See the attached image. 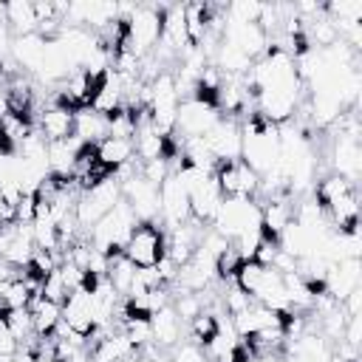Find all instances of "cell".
<instances>
[{
  "instance_id": "30bf717a",
  "label": "cell",
  "mask_w": 362,
  "mask_h": 362,
  "mask_svg": "<svg viewBox=\"0 0 362 362\" xmlns=\"http://www.w3.org/2000/svg\"><path fill=\"white\" fill-rule=\"evenodd\" d=\"M215 161H235L240 158V124L238 119H218L215 127L204 136Z\"/></svg>"
},
{
  "instance_id": "3957f363",
  "label": "cell",
  "mask_w": 362,
  "mask_h": 362,
  "mask_svg": "<svg viewBox=\"0 0 362 362\" xmlns=\"http://www.w3.org/2000/svg\"><path fill=\"white\" fill-rule=\"evenodd\" d=\"M119 201H122V184L113 181V175H110L107 181H102V184H96V187L79 192L76 206H74V215H76L82 232H90L93 223H99Z\"/></svg>"
},
{
  "instance_id": "d6a6232c",
  "label": "cell",
  "mask_w": 362,
  "mask_h": 362,
  "mask_svg": "<svg viewBox=\"0 0 362 362\" xmlns=\"http://www.w3.org/2000/svg\"><path fill=\"white\" fill-rule=\"evenodd\" d=\"M17 339H14V334L8 331V325H6V320H3V311H0V354H6V356H14L17 354Z\"/></svg>"
},
{
  "instance_id": "52a82bcc",
  "label": "cell",
  "mask_w": 362,
  "mask_h": 362,
  "mask_svg": "<svg viewBox=\"0 0 362 362\" xmlns=\"http://www.w3.org/2000/svg\"><path fill=\"white\" fill-rule=\"evenodd\" d=\"M221 119L218 107L209 105V102H201V99H184L178 102V122H175V133L181 139H201L206 136L215 122Z\"/></svg>"
},
{
  "instance_id": "ba28073f",
  "label": "cell",
  "mask_w": 362,
  "mask_h": 362,
  "mask_svg": "<svg viewBox=\"0 0 362 362\" xmlns=\"http://www.w3.org/2000/svg\"><path fill=\"white\" fill-rule=\"evenodd\" d=\"M158 201H161V209H158V223H164L167 229H175L181 226L184 221H189V195L187 189L178 184L175 175H167L158 187Z\"/></svg>"
},
{
  "instance_id": "6da1fadb",
  "label": "cell",
  "mask_w": 362,
  "mask_h": 362,
  "mask_svg": "<svg viewBox=\"0 0 362 362\" xmlns=\"http://www.w3.org/2000/svg\"><path fill=\"white\" fill-rule=\"evenodd\" d=\"M161 23H164V8H158V6H136L133 14L124 20L127 37H124L122 48L133 51L139 59L153 54V48L161 40Z\"/></svg>"
},
{
  "instance_id": "5b68a950",
  "label": "cell",
  "mask_w": 362,
  "mask_h": 362,
  "mask_svg": "<svg viewBox=\"0 0 362 362\" xmlns=\"http://www.w3.org/2000/svg\"><path fill=\"white\" fill-rule=\"evenodd\" d=\"M212 178L223 198H255L257 187H260V175L243 158L218 161L212 170Z\"/></svg>"
},
{
  "instance_id": "4316f807",
  "label": "cell",
  "mask_w": 362,
  "mask_h": 362,
  "mask_svg": "<svg viewBox=\"0 0 362 362\" xmlns=\"http://www.w3.org/2000/svg\"><path fill=\"white\" fill-rule=\"evenodd\" d=\"M260 8H263V3H257V0H235V3L226 6V20L240 23V25H246V23H257Z\"/></svg>"
},
{
  "instance_id": "9a60e30c",
  "label": "cell",
  "mask_w": 362,
  "mask_h": 362,
  "mask_svg": "<svg viewBox=\"0 0 362 362\" xmlns=\"http://www.w3.org/2000/svg\"><path fill=\"white\" fill-rule=\"evenodd\" d=\"M37 130L45 141H62V139L74 136V110H68L62 105L45 107L37 119Z\"/></svg>"
},
{
  "instance_id": "4dcf8cb0",
  "label": "cell",
  "mask_w": 362,
  "mask_h": 362,
  "mask_svg": "<svg viewBox=\"0 0 362 362\" xmlns=\"http://www.w3.org/2000/svg\"><path fill=\"white\" fill-rule=\"evenodd\" d=\"M345 345L351 348H359L362 345V314L359 317H348L345 325H342V337H339Z\"/></svg>"
},
{
  "instance_id": "277c9868",
  "label": "cell",
  "mask_w": 362,
  "mask_h": 362,
  "mask_svg": "<svg viewBox=\"0 0 362 362\" xmlns=\"http://www.w3.org/2000/svg\"><path fill=\"white\" fill-rule=\"evenodd\" d=\"M212 229L218 235H223L229 243L246 229H260V201H255V198H223L221 209L212 221Z\"/></svg>"
},
{
  "instance_id": "e575fe53",
  "label": "cell",
  "mask_w": 362,
  "mask_h": 362,
  "mask_svg": "<svg viewBox=\"0 0 362 362\" xmlns=\"http://www.w3.org/2000/svg\"><path fill=\"white\" fill-rule=\"evenodd\" d=\"M328 362H348V359H342L339 354H334V351H331V356H328Z\"/></svg>"
},
{
  "instance_id": "ac0fdd59",
  "label": "cell",
  "mask_w": 362,
  "mask_h": 362,
  "mask_svg": "<svg viewBox=\"0 0 362 362\" xmlns=\"http://www.w3.org/2000/svg\"><path fill=\"white\" fill-rule=\"evenodd\" d=\"M31 311V322H34V334L37 337H54V331L62 322V305L45 300L42 294H34L25 305Z\"/></svg>"
},
{
  "instance_id": "44dd1931",
  "label": "cell",
  "mask_w": 362,
  "mask_h": 362,
  "mask_svg": "<svg viewBox=\"0 0 362 362\" xmlns=\"http://www.w3.org/2000/svg\"><path fill=\"white\" fill-rule=\"evenodd\" d=\"M74 136L82 144H99L107 136V116H102L90 107L76 110L74 113Z\"/></svg>"
},
{
  "instance_id": "f1b7e54d",
  "label": "cell",
  "mask_w": 362,
  "mask_h": 362,
  "mask_svg": "<svg viewBox=\"0 0 362 362\" xmlns=\"http://www.w3.org/2000/svg\"><path fill=\"white\" fill-rule=\"evenodd\" d=\"M40 294L45 297V300H51V303H65V297H68V288H65V283H62V277H59V269H54L45 280H42V286H40Z\"/></svg>"
},
{
  "instance_id": "cb8c5ba5",
  "label": "cell",
  "mask_w": 362,
  "mask_h": 362,
  "mask_svg": "<svg viewBox=\"0 0 362 362\" xmlns=\"http://www.w3.org/2000/svg\"><path fill=\"white\" fill-rule=\"evenodd\" d=\"M107 280H110V286L119 291V294H124L127 297V291H130V286H133V277H136V266L124 257V255H119V257H113L110 260V266H107V274H105Z\"/></svg>"
},
{
  "instance_id": "484cf974",
  "label": "cell",
  "mask_w": 362,
  "mask_h": 362,
  "mask_svg": "<svg viewBox=\"0 0 362 362\" xmlns=\"http://www.w3.org/2000/svg\"><path fill=\"white\" fill-rule=\"evenodd\" d=\"M263 269H266V266H260V263H255V260H243L232 280H235V286H238V288H243V291L252 297V294L257 291V286H260Z\"/></svg>"
},
{
  "instance_id": "9c48e42d",
  "label": "cell",
  "mask_w": 362,
  "mask_h": 362,
  "mask_svg": "<svg viewBox=\"0 0 362 362\" xmlns=\"http://www.w3.org/2000/svg\"><path fill=\"white\" fill-rule=\"evenodd\" d=\"M122 198L130 204V209L136 212L139 221H158V209H161V201H158V187L144 181L139 173L130 175L124 184H122Z\"/></svg>"
},
{
  "instance_id": "603a6c76",
  "label": "cell",
  "mask_w": 362,
  "mask_h": 362,
  "mask_svg": "<svg viewBox=\"0 0 362 362\" xmlns=\"http://www.w3.org/2000/svg\"><path fill=\"white\" fill-rule=\"evenodd\" d=\"M3 320H6L8 331L14 334L17 345H25L31 337H37V334H34V322H31V311H28V308H6V311H3Z\"/></svg>"
},
{
  "instance_id": "2e32d148",
  "label": "cell",
  "mask_w": 362,
  "mask_h": 362,
  "mask_svg": "<svg viewBox=\"0 0 362 362\" xmlns=\"http://www.w3.org/2000/svg\"><path fill=\"white\" fill-rule=\"evenodd\" d=\"M136 356L133 342L124 337V331H107L96 339V345L90 348V362H124Z\"/></svg>"
},
{
  "instance_id": "836d02e7",
  "label": "cell",
  "mask_w": 362,
  "mask_h": 362,
  "mask_svg": "<svg viewBox=\"0 0 362 362\" xmlns=\"http://www.w3.org/2000/svg\"><path fill=\"white\" fill-rule=\"evenodd\" d=\"M8 362H37V356H34V354H28V351H17Z\"/></svg>"
},
{
  "instance_id": "5bb4252c",
  "label": "cell",
  "mask_w": 362,
  "mask_h": 362,
  "mask_svg": "<svg viewBox=\"0 0 362 362\" xmlns=\"http://www.w3.org/2000/svg\"><path fill=\"white\" fill-rule=\"evenodd\" d=\"M181 331H184V322H181V317L175 314L173 305H164V308L150 314V334H153L156 348H161V351L175 348L178 339H181Z\"/></svg>"
},
{
  "instance_id": "83f0119b",
  "label": "cell",
  "mask_w": 362,
  "mask_h": 362,
  "mask_svg": "<svg viewBox=\"0 0 362 362\" xmlns=\"http://www.w3.org/2000/svg\"><path fill=\"white\" fill-rule=\"evenodd\" d=\"M240 263H243V257H240L238 249L229 243V246L215 257V277H221V280H232L235 272L240 269Z\"/></svg>"
},
{
  "instance_id": "f546056e",
  "label": "cell",
  "mask_w": 362,
  "mask_h": 362,
  "mask_svg": "<svg viewBox=\"0 0 362 362\" xmlns=\"http://www.w3.org/2000/svg\"><path fill=\"white\" fill-rule=\"evenodd\" d=\"M277 252H280V246H277V240H269V238H260V243H257V249L252 252V260L269 269V266L274 263V257H277Z\"/></svg>"
},
{
  "instance_id": "8fae6325",
  "label": "cell",
  "mask_w": 362,
  "mask_h": 362,
  "mask_svg": "<svg viewBox=\"0 0 362 362\" xmlns=\"http://www.w3.org/2000/svg\"><path fill=\"white\" fill-rule=\"evenodd\" d=\"M328 158H331V164H328L331 173L348 178V181L356 187V178H359V173H362V147H359V141H356V139H348V136H342V133H337Z\"/></svg>"
},
{
  "instance_id": "e0dca14e",
  "label": "cell",
  "mask_w": 362,
  "mask_h": 362,
  "mask_svg": "<svg viewBox=\"0 0 362 362\" xmlns=\"http://www.w3.org/2000/svg\"><path fill=\"white\" fill-rule=\"evenodd\" d=\"M79 150H82V141L76 136H68L62 141H48V170H51V175L71 178Z\"/></svg>"
},
{
  "instance_id": "ffe728a7",
  "label": "cell",
  "mask_w": 362,
  "mask_h": 362,
  "mask_svg": "<svg viewBox=\"0 0 362 362\" xmlns=\"http://www.w3.org/2000/svg\"><path fill=\"white\" fill-rule=\"evenodd\" d=\"M96 161L113 173V170H119L122 164L136 161V147H133V141H130V139L105 136V139L96 144Z\"/></svg>"
},
{
  "instance_id": "d6986e66",
  "label": "cell",
  "mask_w": 362,
  "mask_h": 362,
  "mask_svg": "<svg viewBox=\"0 0 362 362\" xmlns=\"http://www.w3.org/2000/svg\"><path fill=\"white\" fill-rule=\"evenodd\" d=\"M45 57V40L40 34H25V37H14L11 40V59L17 62V68L37 74Z\"/></svg>"
},
{
  "instance_id": "8992f818",
  "label": "cell",
  "mask_w": 362,
  "mask_h": 362,
  "mask_svg": "<svg viewBox=\"0 0 362 362\" xmlns=\"http://www.w3.org/2000/svg\"><path fill=\"white\" fill-rule=\"evenodd\" d=\"M62 325L71 334L82 337L88 342V351H90V337H93L96 325H93V297L88 288L76 286L74 291H68V297L62 303Z\"/></svg>"
},
{
  "instance_id": "4fadbf2b",
  "label": "cell",
  "mask_w": 362,
  "mask_h": 362,
  "mask_svg": "<svg viewBox=\"0 0 362 362\" xmlns=\"http://www.w3.org/2000/svg\"><path fill=\"white\" fill-rule=\"evenodd\" d=\"M221 201H223V195H221L215 178L209 175L201 187H195L189 192V218L195 223H201V226L204 223H212L215 215H218V209H221Z\"/></svg>"
},
{
  "instance_id": "7a4b0ae2",
  "label": "cell",
  "mask_w": 362,
  "mask_h": 362,
  "mask_svg": "<svg viewBox=\"0 0 362 362\" xmlns=\"http://www.w3.org/2000/svg\"><path fill=\"white\" fill-rule=\"evenodd\" d=\"M167 252V235L158 221H139L136 229L130 232L122 255L136 266V269H150L156 266Z\"/></svg>"
},
{
  "instance_id": "7c38bea8",
  "label": "cell",
  "mask_w": 362,
  "mask_h": 362,
  "mask_svg": "<svg viewBox=\"0 0 362 362\" xmlns=\"http://www.w3.org/2000/svg\"><path fill=\"white\" fill-rule=\"evenodd\" d=\"M359 269H362V266H359V257H345V260L334 263L331 272L325 274V291H328L337 303H342L354 288L362 286V272H359Z\"/></svg>"
},
{
  "instance_id": "7402d4cb",
  "label": "cell",
  "mask_w": 362,
  "mask_h": 362,
  "mask_svg": "<svg viewBox=\"0 0 362 362\" xmlns=\"http://www.w3.org/2000/svg\"><path fill=\"white\" fill-rule=\"evenodd\" d=\"M3 20L8 25V31L14 37H25V34H37V17L28 0H8L3 3Z\"/></svg>"
},
{
  "instance_id": "d590c367",
  "label": "cell",
  "mask_w": 362,
  "mask_h": 362,
  "mask_svg": "<svg viewBox=\"0 0 362 362\" xmlns=\"http://www.w3.org/2000/svg\"><path fill=\"white\" fill-rule=\"evenodd\" d=\"M0 311H3V305H0Z\"/></svg>"
},
{
  "instance_id": "1f68e13d",
  "label": "cell",
  "mask_w": 362,
  "mask_h": 362,
  "mask_svg": "<svg viewBox=\"0 0 362 362\" xmlns=\"http://www.w3.org/2000/svg\"><path fill=\"white\" fill-rule=\"evenodd\" d=\"M170 359H173V362H209L206 354H204V348H198V345H192V342L175 345V354H173Z\"/></svg>"
},
{
  "instance_id": "d4e9b609",
  "label": "cell",
  "mask_w": 362,
  "mask_h": 362,
  "mask_svg": "<svg viewBox=\"0 0 362 362\" xmlns=\"http://www.w3.org/2000/svg\"><path fill=\"white\" fill-rule=\"evenodd\" d=\"M215 334H218V317L212 311H201L198 317L189 320V342L192 345L204 348Z\"/></svg>"
}]
</instances>
